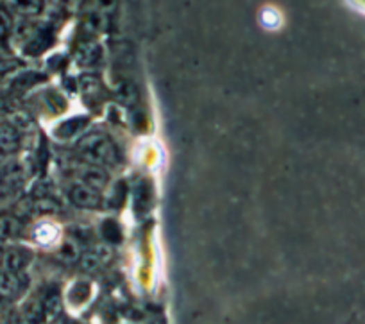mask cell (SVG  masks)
I'll list each match as a JSON object with an SVG mask.
<instances>
[{
    "mask_svg": "<svg viewBox=\"0 0 365 324\" xmlns=\"http://www.w3.org/2000/svg\"><path fill=\"white\" fill-rule=\"evenodd\" d=\"M20 231V222L13 217H0V239L17 237Z\"/></svg>",
    "mask_w": 365,
    "mask_h": 324,
    "instance_id": "52a82bcc",
    "label": "cell"
},
{
    "mask_svg": "<svg viewBox=\"0 0 365 324\" xmlns=\"http://www.w3.org/2000/svg\"><path fill=\"white\" fill-rule=\"evenodd\" d=\"M17 8L20 11H26V13H36L40 9V4L38 2H18Z\"/></svg>",
    "mask_w": 365,
    "mask_h": 324,
    "instance_id": "4fadbf2b",
    "label": "cell"
},
{
    "mask_svg": "<svg viewBox=\"0 0 365 324\" xmlns=\"http://www.w3.org/2000/svg\"><path fill=\"white\" fill-rule=\"evenodd\" d=\"M111 258V249L106 248V246H99V248L92 249V251L86 253L85 256H83L81 260V267L83 271H95L99 269L102 264H106L108 260Z\"/></svg>",
    "mask_w": 365,
    "mask_h": 324,
    "instance_id": "3957f363",
    "label": "cell"
},
{
    "mask_svg": "<svg viewBox=\"0 0 365 324\" xmlns=\"http://www.w3.org/2000/svg\"><path fill=\"white\" fill-rule=\"evenodd\" d=\"M60 256L65 262H76L79 258V246L74 240H67L61 248Z\"/></svg>",
    "mask_w": 365,
    "mask_h": 324,
    "instance_id": "9c48e42d",
    "label": "cell"
},
{
    "mask_svg": "<svg viewBox=\"0 0 365 324\" xmlns=\"http://www.w3.org/2000/svg\"><path fill=\"white\" fill-rule=\"evenodd\" d=\"M9 33H11V18L4 11H0V40L8 38Z\"/></svg>",
    "mask_w": 365,
    "mask_h": 324,
    "instance_id": "8fae6325",
    "label": "cell"
},
{
    "mask_svg": "<svg viewBox=\"0 0 365 324\" xmlns=\"http://www.w3.org/2000/svg\"><path fill=\"white\" fill-rule=\"evenodd\" d=\"M70 199L79 208H97L101 205V197L95 192L94 188H90L88 185H77L70 192Z\"/></svg>",
    "mask_w": 365,
    "mask_h": 324,
    "instance_id": "7a4b0ae2",
    "label": "cell"
},
{
    "mask_svg": "<svg viewBox=\"0 0 365 324\" xmlns=\"http://www.w3.org/2000/svg\"><path fill=\"white\" fill-rule=\"evenodd\" d=\"M2 258H4V249L0 248V267H2Z\"/></svg>",
    "mask_w": 365,
    "mask_h": 324,
    "instance_id": "5bb4252c",
    "label": "cell"
},
{
    "mask_svg": "<svg viewBox=\"0 0 365 324\" xmlns=\"http://www.w3.org/2000/svg\"><path fill=\"white\" fill-rule=\"evenodd\" d=\"M26 262L27 258L24 251H20V249H8V251H4V258H2V269H4V273L15 274L20 269H24Z\"/></svg>",
    "mask_w": 365,
    "mask_h": 324,
    "instance_id": "277c9868",
    "label": "cell"
},
{
    "mask_svg": "<svg viewBox=\"0 0 365 324\" xmlns=\"http://www.w3.org/2000/svg\"><path fill=\"white\" fill-rule=\"evenodd\" d=\"M81 153L85 158L94 163H115L117 162V149L115 145L111 144L104 135H90V137L83 138Z\"/></svg>",
    "mask_w": 365,
    "mask_h": 324,
    "instance_id": "6da1fadb",
    "label": "cell"
},
{
    "mask_svg": "<svg viewBox=\"0 0 365 324\" xmlns=\"http://www.w3.org/2000/svg\"><path fill=\"white\" fill-rule=\"evenodd\" d=\"M18 144H20V137H18L17 129L9 124H0V151L4 153L17 151Z\"/></svg>",
    "mask_w": 365,
    "mask_h": 324,
    "instance_id": "5b68a950",
    "label": "cell"
},
{
    "mask_svg": "<svg viewBox=\"0 0 365 324\" xmlns=\"http://www.w3.org/2000/svg\"><path fill=\"white\" fill-rule=\"evenodd\" d=\"M83 180L88 185L90 188H102L108 183V176L106 172L99 169V167H85L83 171Z\"/></svg>",
    "mask_w": 365,
    "mask_h": 324,
    "instance_id": "8992f818",
    "label": "cell"
},
{
    "mask_svg": "<svg viewBox=\"0 0 365 324\" xmlns=\"http://www.w3.org/2000/svg\"><path fill=\"white\" fill-rule=\"evenodd\" d=\"M56 237H58V230L54 226H51V224H43L36 231V239L43 244H51L52 240H56Z\"/></svg>",
    "mask_w": 365,
    "mask_h": 324,
    "instance_id": "30bf717a",
    "label": "cell"
},
{
    "mask_svg": "<svg viewBox=\"0 0 365 324\" xmlns=\"http://www.w3.org/2000/svg\"><path fill=\"white\" fill-rule=\"evenodd\" d=\"M18 69L17 63H11V61H4V63H0V77L11 76L15 70Z\"/></svg>",
    "mask_w": 365,
    "mask_h": 324,
    "instance_id": "7c38bea8",
    "label": "cell"
},
{
    "mask_svg": "<svg viewBox=\"0 0 365 324\" xmlns=\"http://www.w3.org/2000/svg\"><path fill=\"white\" fill-rule=\"evenodd\" d=\"M18 290V278L11 273H0V296H13Z\"/></svg>",
    "mask_w": 365,
    "mask_h": 324,
    "instance_id": "ba28073f",
    "label": "cell"
}]
</instances>
